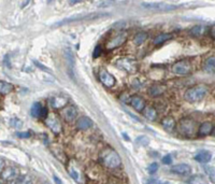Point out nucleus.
Segmentation results:
<instances>
[{"label":"nucleus","mask_w":215,"mask_h":184,"mask_svg":"<svg viewBox=\"0 0 215 184\" xmlns=\"http://www.w3.org/2000/svg\"><path fill=\"white\" fill-rule=\"evenodd\" d=\"M197 128H198V125H197L196 121H194L193 119H182L180 122L178 123V126L176 129L180 134H182L183 136H186V137H193L196 135Z\"/></svg>","instance_id":"1"},{"label":"nucleus","mask_w":215,"mask_h":184,"mask_svg":"<svg viewBox=\"0 0 215 184\" xmlns=\"http://www.w3.org/2000/svg\"><path fill=\"white\" fill-rule=\"evenodd\" d=\"M207 93L208 87L205 85H203V84H200V85H196L188 88L185 92L184 98L185 100H187L188 102H197L200 101L207 95Z\"/></svg>","instance_id":"2"},{"label":"nucleus","mask_w":215,"mask_h":184,"mask_svg":"<svg viewBox=\"0 0 215 184\" xmlns=\"http://www.w3.org/2000/svg\"><path fill=\"white\" fill-rule=\"evenodd\" d=\"M105 16H109V14H107V13H92V14H84V15L79 14L62 20V22H58L56 24H54V26H62V25L69 24V23H73V22H79V20H94Z\"/></svg>","instance_id":"3"},{"label":"nucleus","mask_w":215,"mask_h":184,"mask_svg":"<svg viewBox=\"0 0 215 184\" xmlns=\"http://www.w3.org/2000/svg\"><path fill=\"white\" fill-rule=\"evenodd\" d=\"M102 157V162L107 167L109 168H116L119 167L122 164V158L118 155V153L114 151V150H105L101 155Z\"/></svg>","instance_id":"4"},{"label":"nucleus","mask_w":215,"mask_h":184,"mask_svg":"<svg viewBox=\"0 0 215 184\" xmlns=\"http://www.w3.org/2000/svg\"><path fill=\"white\" fill-rule=\"evenodd\" d=\"M141 6L145 9L150 10L160 11V12H169V11L176 10L178 6H174L170 3H165V2H142Z\"/></svg>","instance_id":"5"},{"label":"nucleus","mask_w":215,"mask_h":184,"mask_svg":"<svg viewBox=\"0 0 215 184\" xmlns=\"http://www.w3.org/2000/svg\"><path fill=\"white\" fill-rule=\"evenodd\" d=\"M115 65H116L117 68H119L121 70L123 71L127 72V73H135L137 72V63L135 60L131 59L129 57H123V58H119L115 61Z\"/></svg>","instance_id":"6"},{"label":"nucleus","mask_w":215,"mask_h":184,"mask_svg":"<svg viewBox=\"0 0 215 184\" xmlns=\"http://www.w3.org/2000/svg\"><path fill=\"white\" fill-rule=\"evenodd\" d=\"M126 40H127V33L123 31V33H117L116 36L111 38V39L105 43V47H107V50H109V51H112V50L116 49V47L121 46L122 44H124Z\"/></svg>","instance_id":"7"},{"label":"nucleus","mask_w":215,"mask_h":184,"mask_svg":"<svg viewBox=\"0 0 215 184\" xmlns=\"http://www.w3.org/2000/svg\"><path fill=\"white\" fill-rule=\"evenodd\" d=\"M45 124H46V126L49 127L54 134L62 133V123H60L58 117L56 116L54 113H51V114L45 119Z\"/></svg>","instance_id":"8"},{"label":"nucleus","mask_w":215,"mask_h":184,"mask_svg":"<svg viewBox=\"0 0 215 184\" xmlns=\"http://www.w3.org/2000/svg\"><path fill=\"white\" fill-rule=\"evenodd\" d=\"M191 71V66L187 60H181L172 66V72L178 76H185Z\"/></svg>","instance_id":"9"},{"label":"nucleus","mask_w":215,"mask_h":184,"mask_svg":"<svg viewBox=\"0 0 215 184\" xmlns=\"http://www.w3.org/2000/svg\"><path fill=\"white\" fill-rule=\"evenodd\" d=\"M99 80L108 88L113 87L115 85V83H116V80H115L114 77L105 69H101L99 71Z\"/></svg>","instance_id":"10"},{"label":"nucleus","mask_w":215,"mask_h":184,"mask_svg":"<svg viewBox=\"0 0 215 184\" xmlns=\"http://www.w3.org/2000/svg\"><path fill=\"white\" fill-rule=\"evenodd\" d=\"M19 169L15 167H8L1 170V179L6 182L15 181L19 178Z\"/></svg>","instance_id":"11"},{"label":"nucleus","mask_w":215,"mask_h":184,"mask_svg":"<svg viewBox=\"0 0 215 184\" xmlns=\"http://www.w3.org/2000/svg\"><path fill=\"white\" fill-rule=\"evenodd\" d=\"M171 171L173 173H176L178 176H189L191 173V167L187 164H178L171 168Z\"/></svg>","instance_id":"12"},{"label":"nucleus","mask_w":215,"mask_h":184,"mask_svg":"<svg viewBox=\"0 0 215 184\" xmlns=\"http://www.w3.org/2000/svg\"><path fill=\"white\" fill-rule=\"evenodd\" d=\"M49 106L54 109L64 108L66 104L68 103V98L65 96H54L49 98Z\"/></svg>","instance_id":"13"},{"label":"nucleus","mask_w":215,"mask_h":184,"mask_svg":"<svg viewBox=\"0 0 215 184\" xmlns=\"http://www.w3.org/2000/svg\"><path fill=\"white\" fill-rule=\"evenodd\" d=\"M62 115H64L65 120L67 122L71 123L76 119V115H78V110L74 106H68L66 107L62 111Z\"/></svg>","instance_id":"14"},{"label":"nucleus","mask_w":215,"mask_h":184,"mask_svg":"<svg viewBox=\"0 0 215 184\" xmlns=\"http://www.w3.org/2000/svg\"><path fill=\"white\" fill-rule=\"evenodd\" d=\"M195 160L201 164H207L212 160V153L209 151H200L194 156Z\"/></svg>","instance_id":"15"},{"label":"nucleus","mask_w":215,"mask_h":184,"mask_svg":"<svg viewBox=\"0 0 215 184\" xmlns=\"http://www.w3.org/2000/svg\"><path fill=\"white\" fill-rule=\"evenodd\" d=\"M131 106L133 107L135 110H137L138 112H142L145 109V101L144 99H142L140 96H133L131 97Z\"/></svg>","instance_id":"16"},{"label":"nucleus","mask_w":215,"mask_h":184,"mask_svg":"<svg viewBox=\"0 0 215 184\" xmlns=\"http://www.w3.org/2000/svg\"><path fill=\"white\" fill-rule=\"evenodd\" d=\"M92 125V122L89 117L87 116H82L76 122V126L80 130H87L88 128H90Z\"/></svg>","instance_id":"17"},{"label":"nucleus","mask_w":215,"mask_h":184,"mask_svg":"<svg viewBox=\"0 0 215 184\" xmlns=\"http://www.w3.org/2000/svg\"><path fill=\"white\" fill-rule=\"evenodd\" d=\"M203 70L208 73L215 74V57H209L203 63Z\"/></svg>","instance_id":"18"},{"label":"nucleus","mask_w":215,"mask_h":184,"mask_svg":"<svg viewBox=\"0 0 215 184\" xmlns=\"http://www.w3.org/2000/svg\"><path fill=\"white\" fill-rule=\"evenodd\" d=\"M142 114L148 121H155L156 117H157V111L153 107H145V109L142 111Z\"/></svg>","instance_id":"19"},{"label":"nucleus","mask_w":215,"mask_h":184,"mask_svg":"<svg viewBox=\"0 0 215 184\" xmlns=\"http://www.w3.org/2000/svg\"><path fill=\"white\" fill-rule=\"evenodd\" d=\"M213 131V124L210 122H204L199 127V134L201 136H207Z\"/></svg>","instance_id":"20"},{"label":"nucleus","mask_w":215,"mask_h":184,"mask_svg":"<svg viewBox=\"0 0 215 184\" xmlns=\"http://www.w3.org/2000/svg\"><path fill=\"white\" fill-rule=\"evenodd\" d=\"M161 125H162V127L166 129V130L172 131L174 129V127H175L176 123H175V121H174L173 117L167 116V117H165V119L161 121Z\"/></svg>","instance_id":"21"},{"label":"nucleus","mask_w":215,"mask_h":184,"mask_svg":"<svg viewBox=\"0 0 215 184\" xmlns=\"http://www.w3.org/2000/svg\"><path fill=\"white\" fill-rule=\"evenodd\" d=\"M205 31H207V27L205 26H203V25H196L189 30V33L193 37H201L202 35H204Z\"/></svg>","instance_id":"22"},{"label":"nucleus","mask_w":215,"mask_h":184,"mask_svg":"<svg viewBox=\"0 0 215 184\" xmlns=\"http://www.w3.org/2000/svg\"><path fill=\"white\" fill-rule=\"evenodd\" d=\"M65 58L68 64L69 70L71 71V70L73 69V66H74V55H73V52H72L71 49H69V47H67V49L65 50Z\"/></svg>","instance_id":"23"},{"label":"nucleus","mask_w":215,"mask_h":184,"mask_svg":"<svg viewBox=\"0 0 215 184\" xmlns=\"http://www.w3.org/2000/svg\"><path fill=\"white\" fill-rule=\"evenodd\" d=\"M172 36L170 35V33H160V35H158L157 37L154 38V45H160L162 44L164 42H166L167 40L171 39Z\"/></svg>","instance_id":"24"},{"label":"nucleus","mask_w":215,"mask_h":184,"mask_svg":"<svg viewBox=\"0 0 215 184\" xmlns=\"http://www.w3.org/2000/svg\"><path fill=\"white\" fill-rule=\"evenodd\" d=\"M13 90V85L6 81H0V93L1 95H8Z\"/></svg>","instance_id":"25"},{"label":"nucleus","mask_w":215,"mask_h":184,"mask_svg":"<svg viewBox=\"0 0 215 184\" xmlns=\"http://www.w3.org/2000/svg\"><path fill=\"white\" fill-rule=\"evenodd\" d=\"M42 109H43V107L41 106V103H39V102H35L30 109V114L32 115L33 117L41 116Z\"/></svg>","instance_id":"26"},{"label":"nucleus","mask_w":215,"mask_h":184,"mask_svg":"<svg viewBox=\"0 0 215 184\" xmlns=\"http://www.w3.org/2000/svg\"><path fill=\"white\" fill-rule=\"evenodd\" d=\"M148 36L145 31H140V33H138L137 35L135 36V38H133V42H135V45H140L143 42H145V40L148 39Z\"/></svg>","instance_id":"27"},{"label":"nucleus","mask_w":215,"mask_h":184,"mask_svg":"<svg viewBox=\"0 0 215 184\" xmlns=\"http://www.w3.org/2000/svg\"><path fill=\"white\" fill-rule=\"evenodd\" d=\"M14 184H32V181L26 174H23V176H19L16 180L14 181Z\"/></svg>","instance_id":"28"},{"label":"nucleus","mask_w":215,"mask_h":184,"mask_svg":"<svg viewBox=\"0 0 215 184\" xmlns=\"http://www.w3.org/2000/svg\"><path fill=\"white\" fill-rule=\"evenodd\" d=\"M204 171H205V173L209 176L210 180L215 183V167H212V166H204Z\"/></svg>","instance_id":"29"},{"label":"nucleus","mask_w":215,"mask_h":184,"mask_svg":"<svg viewBox=\"0 0 215 184\" xmlns=\"http://www.w3.org/2000/svg\"><path fill=\"white\" fill-rule=\"evenodd\" d=\"M10 126L11 127H14L16 129H19L23 127V121L17 117H13V119L10 120Z\"/></svg>","instance_id":"30"},{"label":"nucleus","mask_w":215,"mask_h":184,"mask_svg":"<svg viewBox=\"0 0 215 184\" xmlns=\"http://www.w3.org/2000/svg\"><path fill=\"white\" fill-rule=\"evenodd\" d=\"M158 170V164L157 163H152L148 168V171L150 174H154L156 173V171Z\"/></svg>","instance_id":"31"},{"label":"nucleus","mask_w":215,"mask_h":184,"mask_svg":"<svg viewBox=\"0 0 215 184\" xmlns=\"http://www.w3.org/2000/svg\"><path fill=\"white\" fill-rule=\"evenodd\" d=\"M160 87L159 86H153V87L150 88V95H152V96H156V95H159L162 93V90H159Z\"/></svg>","instance_id":"32"},{"label":"nucleus","mask_w":215,"mask_h":184,"mask_svg":"<svg viewBox=\"0 0 215 184\" xmlns=\"http://www.w3.org/2000/svg\"><path fill=\"white\" fill-rule=\"evenodd\" d=\"M69 173H70V177H71L72 179H74V180H79V176H80V173H79L74 168H71V169H70Z\"/></svg>","instance_id":"33"},{"label":"nucleus","mask_w":215,"mask_h":184,"mask_svg":"<svg viewBox=\"0 0 215 184\" xmlns=\"http://www.w3.org/2000/svg\"><path fill=\"white\" fill-rule=\"evenodd\" d=\"M101 52H102V50H101V45H97L96 47H95L94 50V53H92V55H94L95 58H97L98 56H100Z\"/></svg>","instance_id":"34"},{"label":"nucleus","mask_w":215,"mask_h":184,"mask_svg":"<svg viewBox=\"0 0 215 184\" xmlns=\"http://www.w3.org/2000/svg\"><path fill=\"white\" fill-rule=\"evenodd\" d=\"M162 164H165V165H170V164L172 163V156L171 155H166L164 156V158L161 160Z\"/></svg>","instance_id":"35"},{"label":"nucleus","mask_w":215,"mask_h":184,"mask_svg":"<svg viewBox=\"0 0 215 184\" xmlns=\"http://www.w3.org/2000/svg\"><path fill=\"white\" fill-rule=\"evenodd\" d=\"M16 136L19 138H29L31 136L30 131H23V133H17Z\"/></svg>","instance_id":"36"},{"label":"nucleus","mask_w":215,"mask_h":184,"mask_svg":"<svg viewBox=\"0 0 215 184\" xmlns=\"http://www.w3.org/2000/svg\"><path fill=\"white\" fill-rule=\"evenodd\" d=\"M33 63H35V65L37 66V67H39L40 69L44 70V71H47V72H51V70H49V69H47L46 67H44V66H43L41 63H39V61H37V60H33Z\"/></svg>","instance_id":"37"},{"label":"nucleus","mask_w":215,"mask_h":184,"mask_svg":"<svg viewBox=\"0 0 215 184\" xmlns=\"http://www.w3.org/2000/svg\"><path fill=\"white\" fill-rule=\"evenodd\" d=\"M114 3V1H100L98 2V6L99 7H107V6H110V4Z\"/></svg>","instance_id":"38"},{"label":"nucleus","mask_w":215,"mask_h":184,"mask_svg":"<svg viewBox=\"0 0 215 184\" xmlns=\"http://www.w3.org/2000/svg\"><path fill=\"white\" fill-rule=\"evenodd\" d=\"M126 23L125 22H118L117 24H114V26L116 27V29H123L125 27Z\"/></svg>","instance_id":"39"},{"label":"nucleus","mask_w":215,"mask_h":184,"mask_svg":"<svg viewBox=\"0 0 215 184\" xmlns=\"http://www.w3.org/2000/svg\"><path fill=\"white\" fill-rule=\"evenodd\" d=\"M47 109L45 108V107H43V109H42V112H41V116L40 117H44V119H46L47 116H49V115H47Z\"/></svg>","instance_id":"40"},{"label":"nucleus","mask_w":215,"mask_h":184,"mask_svg":"<svg viewBox=\"0 0 215 184\" xmlns=\"http://www.w3.org/2000/svg\"><path fill=\"white\" fill-rule=\"evenodd\" d=\"M53 179H54V181H55L56 183L57 184H62V180H60L59 178H58V177H56V176H54L53 177Z\"/></svg>","instance_id":"41"},{"label":"nucleus","mask_w":215,"mask_h":184,"mask_svg":"<svg viewBox=\"0 0 215 184\" xmlns=\"http://www.w3.org/2000/svg\"><path fill=\"white\" fill-rule=\"evenodd\" d=\"M211 36H212V38L215 40V25L211 28Z\"/></svg>","instance_id":"42"},{"label":"nucleus","mask_w":215,"mask_h":184,"mask_svg":"<svg viewBox=\"0 0 215 184\" xmlns=\"http://www.w3.org/2000/svg\"><path fill=\"white\" fill-rule=\"evenodd\" d=\"M80 0H74V1H69L70 4H75V3H80Z\"/></svg>","instance_id":"43"},{"label":"nucleus","mask_w":215,"mask_h":184,"mask_svg":"<svg viewBox=\"0 0 215 184\" xmlns=\"http://www.w3.org/2000/svg\"><path fill=\"white\" fill-rule=\"evenodd\" d=\"M29 3V1H25V2H23V4H22V8H23V7H25V6H27V4H28Z\"/></svg>","instance_id":"44"}]
</instances>
